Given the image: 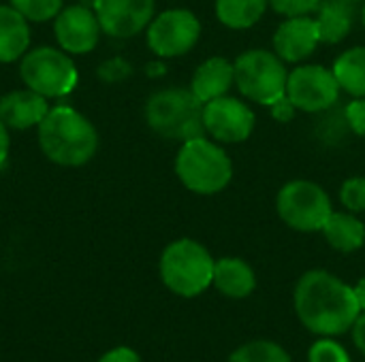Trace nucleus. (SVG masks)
<instances>
[{
	"mask_svg": "<svg viewBox=\"0 0 365 362\" xmlns=\"http://www.w3.org/2000/svg\"><path fill=\"white\" fill-rule=\"evenodd\" d=\"M295 312L302 324L323 337L353 329L361 314L355 290L329 271H308L295 286Z\"/></svg>",
	"mask_w": 365,
	"mask_h": 362,
	"instance_id": "1",
	"label": "nucleus"
},
{
	"mask_svg": "<svg viewBox=\"0 0 365 362\" xmlns=\"http://www.w3.org/2000/svg\"><path fill=\"white\" fill-rule=\"evenodd\" d=\"M36 139L43 156L58 166H83L98 151L96 126L68 105L51 107L36 126Z\"/></svg>",
	"mask_w": 365,
	"mask_h": 362,
	"instance_id": "2",
	"label": "nucleus"
},
{
	"mask_svg": "<svg viewBox=\"0 0 365 362\" xmlns=\"http://www.w3.org/2000/svg\"><path fill=\"white\" fill-rule=\"evenodd\" d=\"M145 122L160 139L186 143L207 137L203 126V102L190 87H165L145 102Z\"/></svg>",
	"mask_w": 365,
	"mask_h": 362,
	"instance_id": "3",
	"label": "nucleus"
},
{
	"mask_svg": "<svg viewBox=\"0 0 365 362\" xmlns=\"http://www.w3.org/2000/svg\"><path fill=\"white\" fill-rule=\"evenodd\" d=\"M175 175L186 190L212 196L231 183L233 162L218 143L199 137L182 143L175 156Z\"/></svg>",
	"mask_w": 365,
	"mask_h": 362,
	"instance_id": "4",
	"label": "nucleus"
},
{
	"mask_svg": "<svg viewBox=\"0 0 365 362\" xmlns=\"http://www.w3.org/2000/svg\"><path fill=\"white\" fill-rule=\"evenodd\" d=\"M216 260L195 239H178L169 243L160 256V280L178 297H199L214 282Z\"/></svg>",
	"mask_w": 365,
	"mask_h": 362,
	"instance_id": "5",
	"label": "nucleus"
},
{
	"mask_svg": "<svg viewBox=\"0 0 365 362\" xmlns=\"http://www.w3.org/2000/svg\"><path fill=\"white\" fill-rule=\"evenodd\" d=\"M233 68L240 94L257 105L269 107L287 94L289 70L276 51L248 49L235 58Z\"/></svg>",
	"mask_w": 365,
	"mask_h": 362,
	"instance_id": "6",
	"label": "nucleus"
},
{
	"mask_svg": "<svg viewBox=\"0 0 365 362\" xmlns=\"http://www.w3.org/2000/svg\"><path fill=\"white\" fill-rule=\"evenodd\" d=\"M19 77L24 85L41 96L62 98L77 85L79 73L73 58L58 47H34L19 60Z\"/></svg>",
	"mask_w": 365,
	"mask_h": 362,
	"instance_id": "7",
	"label": "nucleus"
},
{
	"mask_svg": "<svg viewBox=\"0 0 365 362\" xmlns=\"http://www.w3.org/2000/svg\"><path fill=\"white\" fill-rule=\"evenodd\" d=\"M276 211L289 228L299 233H317L323 230L334 209L323 186L308 179H293L280 188L276 196Z\"/></svg>",
	"mask_w": 365,
	"mask_h": 362,
	"instance_id": "8",
	"label": "nucleus"
},
{
	"mask_svg": "<svg viewBox=\"0 0 365 362\" xmlns=\"http://www.w3.org/2000/svg\"><path fill=\"white\" fill-rule=\"evenodd\" d=\"M201 38V21L188 9H167L145 28V41L158 58L186 55Z\"/></svg>",
	"mask_w": 365,
	"mask_h": 362,
	"instance_id": "9",
	"label": "nucleus"
},
{
	"mask_svg": "<svg viewBox=\"0 0 365 362\" xmlns=\"http://www.w3.org/2000/svg\"><path fill=\"white\" fill-rule=\"evenodd\" d=\"M287 96L297 111L323 113L338 105L340 83L331 68L321 64H304L289 73Z\"/></svg>",
	"mask_w": 365,
	"mask_h": 362,
	"instance_id": "10",
	"label": "nucleus"
},
{
	"mask_svg": "<svg viewBox=\"0 0 365 362\" xmlns=\"http://www.w3.org/2000/svg\"><path fill=\"white\" fill-rule=\"evenodd\" d=\"M257 124L255 111L240 98L220 96L203 105V126L205 134H210L218 143H244L250 139Z\"/></svg>",
	"mask_w": 365,
	"mask_h": 362,
	"instance_id": "11",
	"label": "nucleus"
},
{
	"mask_svg": "<svg viewBox=\"0 0 365 362\" xmlns=\"http://www.w3.org/2000/svg\"><path fill=\"white\" fill-rule=\"evenodd\" d=\"M103 28L92 6L81 2L64 6L53 19V36L68 55H86L98 47Z\"/></svg>",
	"mask_w": 365,
	"mask_h": 362,
	"instance_id": "12",
	"label": "nucleus"
},
{
	"mask_svg": "<svg viewBox=\"0 0 365 362\" xmlns=\"http://www.w3.org/2000/svg\"><path fill=\"white\" fill-rule=\"evenodd\" d=\"M92 9L103 34L111 38H133L154 19L156 0H94Z\"/></svg>",
	"mask_w": 365,
	"mask_h": 362,
	"instance_id": "13",
	"label": "nucleus"
},
{
	"mask_svg": "<svg viewBox=\"0 0 365 362\" xmlns=\"http://www.w3.org/2000/svg\"><path fill=\"white\" fill-rule=\"evenodd\" d=\"M274 51L289 64H299L321 45L317 21L310 15L287 17L274 32Z\"/></svg>",
	"mask_w": 365,
	"mask_h": 362,
	"instance_id": "14",
	"label": "nucleus"
},
{
	"mask_svg": "<svg viewBox=\"0 0 365 362\" xmlns=\"http://www.w3.org/2000/svg\"><path fill=\"white\" fill-rule=\"evenodd\" d=\"M49 109L47 98L28 87L6 92L0 98V119L9 130H28L38 126Z\"/></svg>",
	"mask_w": 365,
	"mask_h": 362,
	"instance_id": "15",
	"label": "nucleus"
},
{
	"mask_svg": "<svg viewBox=\"0 0 365 362\" xmlns=\"http://www.w3.org/2000/svg\"><path fill=\"white\" fill-rule=\"evenodd\" d=\"M233 83H235L233 62H229L222 55H214L197 66L190 79V90L205 105L214 98L227 96Z\"/></svg>",
	"mask_w": 365,
	"mask_h": 362,
	"instance_id": "16",
	"label": "nucleus"
},
{
	"mask_svg": "<svg viewBox=\"0 0 365 362\" xmlns=\"http://www.w3.org/2000/svg\"><path fill=\"white\" fill-rule=\"evenodd\" d=\"M357 2L353 0H321L317 6V28L319 38L325 45L342 43L355 26L357 19Z\"/></svg>",
	"mask_w": 365,
	"mask_h": 362,
	"instance_id": "17",
	"label": "nucleus"
},
{
	"mask_svg": "<svg viewBox=\"0 0 365 362\" xmlns=\"http://www.w3.org/2000/svg\"><path fill=\"white\" fill-rule=\"evenodd\" d=\"M30 41V21L11 4H0V64L21 60Z\"/></svg>",
	"mask_w": 365,
	"mask_h": 362,
	"instance_id": "18",
	"label": "nucleus"
},
{
	"mask_svg": "<svg viewBox=\"0 0 365 362\" xmlns=\"http://www.w3.org/2000/svg\"><path fill=\"white\" fill-rule=\"evenodd\" d=\"M218 292L229 299H246L257 286L255 271L242 258H220L214 265V282Z\"/></svg>",
	"mask_w": 365,
	"mask_h": 362,
	"instance_id": "19",
	"label": "nucleus"
},
{
	"mask_svg": "<svg viewBox=\"0 0 365 362\" xmlns=\"http://www.w3.org/2000/svg\"><path fill=\"white\" fill-rule=\"evenodd\" d=\"M321 233L334 250L344 254L357 252L365 243V224L351 211H331Z\"/></svg>",
	"mask_w": 365,
	"mask_h": 362,
	"instance_id": "20",
	"label": "nucleus"
},
{
	"mask_svg": "<svg viewBox=\"0 0 365 362\" xmlns=\"http://www.w3.org/2000/svg\"><path fill=\"white\" fill-rule=\"evenodd\" d=\"M331 70L340 83V90L349 92L353 98H365V47L357 45L342 51Z\"/></svg>",
	"mask_w": 365,
	"mask_h": 362,
	"instance_id": "21",
	"label": "nucleus"
},
{
	"mask_svg": "<svg viewBox=\"0 0 365 362\" xmlns=\"http://www.w3.org/2000/svg\"><path fill=\"white\" fill-rule=\"evenodd\" d=\"M267 6V0H216V17L231 30H248L263 19Z\"/></svg>",
	"mask_w": 365,
	"mask_h": 362,
	"instance_id": "22",
	"label": "nucleus"
},
{
	"mask_svg": "<svg viewBox=\"0 0 365 362\" xmlns=\"http://www.w3.org/2000/svg\"><path fill=\"white\" fill-rule=\"evenodd\" d=\"M229 362H291L284 348L274 341H250L237 348Z\"/></svg>",
	"mask_w": 365,
	"mask_h": 362,
	"instance_id": "23",
	"label": "nucleus"
},
{
	"mask_svg": "<svg viewBox=\"0 0 365 362\" xmlns=\"http://www.w3.org/2000/svg\"><path fill=\"white\" fill-rule=\"evenodd\" d=\"M9 4L17 9L30 23L56 19V15L64 9V0H9Z\"/></svg>",
	"mask_w": 365,
	"mask_h": 362,
	"instance_id": "24",
	"label": "nucleus"
},
{
	"mask_svg": "<svg viewBox=\"0 0 365 362\" xmlns=\"http://www.w3.org/2000/svg\"><path fill=\"white\" fill-rule=\"evenodd\" d=\"M334 109V107H331ZM327 109L325 117L321 119V126H319V132H321V139H325L327 143L331 145H338L342 143V139L346 134H351V126H349V119H346V111H331Z\"/></svg>",
	"mask_w": 365,
	"mask_h": 362,
	"instance_id": "25",
	"label": "nucleus"
},
{
	"mask_svg": "<svg viewBox=\"0 0 365 362\" xmlns=\"http://www.w3.org/2000/svg\"><path fill=\"white\" fill-rule=\"evenodd\" d=\"M340 201L351 213L365 211V177H351L340 188Z\"/></svg>",
	"mask_w": 365,
	"mask_h": 362,
	"instance_id": "26",
	"label": "nucleus"
},
{
	"mask_svg": "<svg viewBox=\"0 0 365 362\" xmlns=\"http://www.w3.org/2000/svg\"><path fill=\"white\" fill-rule=\"evenodd\" d=\"M133 75V66L126 58L122 55H113V58H107L105 62L98 64L96 68V77L105 83H122L126 81L128 77Z\"/></svg>",
	"mask_w": 365,
	"mask_h": 362,
	"instance_id": "27",
	"label": "nucleus"
},
{
	"mask_svg": "<svg viewBox=\"0 0 365 362\" xmlns=\"http://www.w3.org/2000/svg\"><path fill=\"white\" fill-rule=\"evenodd\" d=\"M308 361L310 362H351L346 350L331 341V339H321L317 341L312 348H310V354H308Z\"/></svg>",
	"mask_w": 365,
	"mask_h": 362,
	"instance_id": "28",
	"label": "nucleus"
},
{
	"mask_svg": "<svg viewBox=\"0 0 365 362\" xmlns=\"http://www.w3.org/2000/svg\"><path fill=\"white\" fill-rule=\"evenodd\" d=\"M269 6L284 15V17H297V15H310L317 11L321 0H267Z\"/></svg>",
	"mask_w": 365,
	"mask_h": 362,
	"instance_id": "29",
	"label": "nucleus"
},
{
	"mask_svg": "<svg viewBox=\"0 0 365 362\" xmlns=\"http://www.w3.org/2000/svg\"><path fill=\"white\" fill-rule=\"evenodd\" d=\"M344 111H346V119H349V126H351L353 134L365 137V98L351 100Z\"/></svg>",
	"mask_w": 365,
	"mask_h": 362,
	"instance_id": "30",
	"label": "nucleus"
},
{
	"mask_svg": "<svg viewBox=\"0 0 365 362\" xmlns=\"http://www.w3.org/2000/svg\"><path fill=\"white\" fill-rule=\"evenodd\" d=\"M269 111H272V115H274V119H278V122H282V124H287V122H291L293 119V115H295V107H293V102L289 100V96L284 94L282 98H278L274 105H269Z\"/></svg>",
	"mask_w": 365,
	"mask_h": 362,
	"instance_id": "31",
	"label": "nucleus"
},
{
	"mask_svg": "<svg viewBox=\"0 0 365 362\" xmlns=\"http://www.w3.org/2000/svg\"><path fill=\"white\" fill-rule=\"evenodd\" d=\"M98 362H141L139 354L130 348H113Z\"/></svg>",
	"mask_w": 365,
	"mask_h": 362,
	"instance_id": "32",
	"label": "nucleus"
},
{
	"mask_svg": "<svg viewBox=\"0 0 365 362\" xmlns=\"http://www.w3.org/2000/svg\"><path fill=\"white\" fill-rule=\"evenodd\" d=\"M353 339H355V346L359 348V352L365 354V312H361L353 324Z\"/></svg>",
	"mask_w": 365,
	"mask_h": 362,
	"instance_id": "33",
	"label": "nucleus"
},
{
	"mask_svg": "<svg viewBox=\"0 0 365 362\" xmlns=\"http://www.w3.org/2000/svg\"><path fill=\"white\" fill-rule=\"evenodd\" d=\"M9 149H11V134H9L6 124L0 119V166L4 164V160L9 156Z\"/></svg>",
	"mask_w": 365,
	"mask_h": 362,
	"instance_id": "34",
	"label": "nucleus"
},
{
	"mask_svg": "<svg viewBox=\"0 0 365 362\" xmlns=\"http://www.w3.org/2000/svg\"><path fill=\"white\" fill-rule=\"evenodd\" d=\"M165 73H167V66H165L163 58H158L156 62H150V64L145 66V75H148V77H152V79L163 77Z\"/></svg>",
	"mask_w": 365,
	"mask_h": 362,
	"instance_id": "35",
	"label": "nucleus"
},
{
	"mask_svg": "<svg viewBox=\"0 0 365 362\" xmlns=\"http://www.w3.org/2000/svg\"><path fill=\"white\" fill-rule=\"evenodd\" d=\"M353 290H355V297H357V301H359L361 312H365V277H361V280L357 282V286H355Z\"/></svg>",
	"mask_w": 365,
	"mask_h": 362,
	"instance_id": "36",
	"label": "nucleus"
},
{
	"mask_svg": "<svg viewBox=\"0 0 365 362\" xmlns=\"http://www.w3.org/2000/svg\"><path fill=\"white\" fill-rule=\"evenodd\" d=\"M361 21H364V28H365V4H364V11H361Z\"/></svg>",
	"mask_w": 365,
	"mask_h": 362,
	"instance_id": "37",
	"label": "nucleus"
},
{
	"mask_svg": "<svg viewBox=\"0 0 365 362\" xmlns=\"http://www.w3.org/2000/svg\"><path fill=\"white\" fill-rule=\"evenodd\" d=\"M353 2H359V0H353Z\"/></svg>",
	"mask_w": 365,
	"mask_h": 362,
	"instance_id": "38",
	"label": "nucleus"
}]
</instances>
